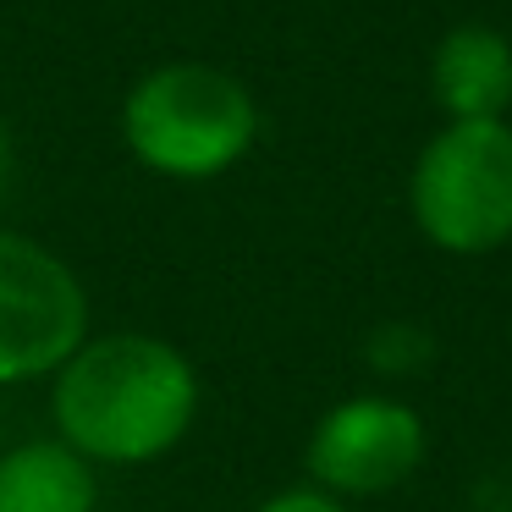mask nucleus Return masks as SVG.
<instances>
[{"instance_id": "obj_8", "label": "nucleus", "mask_w": 512, "mask_h": 512, "mask_svg": "<svg viewBox=\"0 0 512 512\" xmlns=\"http://www.w3.org/2000/svg\"><path fill=\"white\" fill-rule=\"evenodd\" d=\"M254 512H347V501L325 496L320 485H287V490H276V496H265Z\"/></svg>"}, {"instance_id": "obj_3", "label": "nucleus", "mask_w": 512, "mask_h": 512, "mask_svg": "<svg viewBox=\"0 0 512 512\" xmlns=\"http://www.w3.org/2000/svg\"><path fill=\"white\" fill-rule=\"evenodd\" d=\"M408 210L430 248L479 259L512 243V122H446L408 177Z\"/></svg>"}, {"instance_id": "obj_9", "label": "nucleus", "mask_w": 512, "mask_h": 512, "mask_svg": "<svg viewBox=\"0 0 512 512\" xmlns=\"http://www.w3.org/2000/svg\"><path fill=\"white\" fill-rule=\"evenodd\" d=\"M12 177H17V144H12V122L0 116V204L12 193Z\"/></svg>"}, {"instance_id": "obj_1", "label": "nucleus", "mask_w": 512, "mask_h": 512, "mask_svg": "<svg viewBox=\"0 0 512 512\" xmlns=\"http://www.w3.org/2000/svg\"><path fill=\"white\" fill-rule=\"evenodd\" d=\"M199 369L177 342L149 331L83 336L50 375L56 435L94 468H138L182 446L199 419Z\"/></svg>"}, {"instance_id": "obj_7", "label": "nucleus", "mask_w": 512, "mask_h": 512, "mask_svg": "<svg viewBox=\"0 0 512 512\" xmlns=\"http://www.w3.org/2000/svg\"><path fill=\"white\" fill-rule=\"evenodd\" d=\"M100 474L61 435L17 441L0 452V512H94Z\"/></svg>"}, {"instance_id": "obj_5", "label": "nucleus", "mask_w": 512, "mask_h": 512, "mask_svg": "<svg viewBox=\"0 0 512 512\" xmlns=\"http://www.w3.org/2000/svg\"><path fill=\"white\" fill-rule=\"evenodd\" d=\"M424 446H430V435H424L419 408H408L402 397L358 391L314 419L303 468H309V485H320L336 501L386 496L419 474Z\"/></svg>"}, {"instance_id": "obj_2", "label": "nucleus", "mask_w": 512, "mask_h": 512, "mask_svg": "<svg viewBox=\"0 0 512 512\" xmlns=\"http://www.w3.org/2000/svg\"><path fill=\"white\" fill-rule=\"evenodd\" d=\"M122 144L155 177L210 182L259 144V100L226 67L166 61L127 89Z\"/></svg>"}, {"instance_id": "obj_4", "label": "nucleus", "mask_w": 512, "mask_h": 512, "mask_svg": "<svg viewBox=\"0 0 512 512\" xmlns=\"http://www.w3.org/2000/svg\"><path fill=\"white\" fill-rule=\"evenodd\" d=\"M89 336V292L45 243L0 226V386L45 380Z\"/></svg>"}, {"instance_id": "obj_6", "label": "nucleus", "mask_w": 512, "mask_h": 512, "mask_svg": "<svg viewBox=\"0 0 512 512\" xmlns=\"http://www.w3.org/2000/svg\"><path fill=\"white\" fill-rule=\"evenodd\" d=\"M430 94L446 122H501L512 111V39L485 23L441 34L430 56Z\"/></svg>"}]
</instances>
